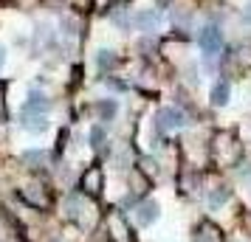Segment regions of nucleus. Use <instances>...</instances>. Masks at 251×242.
I'll return each mask as SVG.
<instances>
[{
  "mask_svg": "<svg viewBox=\"0 0 251 242\" xmlns=\"http://www.w3.org/2000/svg\"><path fill=\"white\" fill-rule=\"evenodd\" d=\"M198 45H201V51H203L206 59H212V57L220 54V48H223V37H220V31H217L215 25H203L201 34H198Z\"/></svg>",
  "mask_w": 251,
  "mask_h": 242,
  "instance_id": "1",
  "label": "nucleus"
},
{
  "mask_svg": "<svg viewBox=\"0 0 251 242\" xmlns=\"http://www.w3.org/2000/svg\"><path fill=\"white\" fill-rule=\"evenodd\" d=\"M183 124H186V115H183L178 107H164V110H158V115H155V127H158L161 132H167V130H181Z\"/></svg>",
  "mask_w": 251,
  "mask_h": 242,
  "instance_id": "2",
  "label": "nucleus"
},
{
  "mask_svg": "<svg viewBox=\"0 0 251 242\" xmlns=\"http://www.w3.org/2000/svg\"><path fill=\"white\" fill-rule=\"evenodd\" d=\"M48 110H51V99H48L46 93L31 90L23 104V110H20V115H46Z\"/></svg>",
  "mask_w": 251,
  "mask_h": 242,
  "instance_id": "3",
  "label": "nucleus"
},
{
  "mask_svg": "<svg viewBox=\"0 0 251 242\" xmlns=\"http://www.w3.org/2000/svg\"><path fill=\"white\" fill-rule=\"evenodd\" d=\"M158 23H161L158 9H141V12L133 14V25H136L138 31H155Z\"/></svg>",
  "mask_w": 251,
  "mask_h": 242,
  "instance_id": "4",
  "label": "nucleus"
},
{
  "mask_svg": "<svg viewBox=\"0 0 251 242\" xmlns=\"http://www.w3.org/2000/svg\"><path fill=\"white\" fill-rule=\"evenodd\" d=\"M158 220V203H152V200H147V203H141V206L136 208V222L138 225H152Z\"/></svg>",
  "mask_w": 251,
  "mask_h": 242,
  "instance_id": "5",
  "label": "nucleus"
},
{
  "mask_svg": "<svg viewBox=\"0 0 251 242\" xmlns=\"http://www.w3.org/2000/svg\"><path fill=\"white\" fill-rule=\"evenodd\" d=\"M20 121H23V127L28 130V132H46L48 130V118L46 115H20Z\"/></svg>",
  "mask_w": 251,
  "mask_h": 242,
  "instance_id": "6",
  "label": "nucleus"
},
{
  "mask_svg": "<svg viewBox=\"0 0 251 242\" xmlns=\"http://www.w3.org/2000/svg\"><path fill=\"white\" fill-rule=\"evenodd\" d=\"M228 96H231L228 82H217L215 88H212V104H215V107H226V104H228Z\"/></svg>",
  "mask_w": 251,
  "mask_h": 242,
  "instance_id": "7",
  "label": "nucleus"
},
{
  "mask_svg": "<svg viewBox=\"0 0 251 242\" xmlns=\"http://www.w3.org/2000/svg\"><path fill=\"white\" fill-rule=\"evenodd\" d=\"M96 65H99V70H110L116 65V54L107 51V48H102V51L96 54Z\"/></svg>",
  "mask_w": 251,
  "mask_h": 242,
  "instance_id": "8",
  "label": "nucleus"
},
{
  "mask_svg": "<svg viewBox=\"0 0 251 242\" xmlns=\"http://www.w3.org/2000/svg\"><path fill=\"white\" fill-rule=\"evenodd\" d=\"M96 110H99V115H102V118H113L116 110H119V104H116L113 99H104V102L96 104Z\"/></svg>",
  "mask_w": 251,
  "mask_h": 242,
  "instance_id": "9",
  "label": "nucleus"
},
{
  "mask_svg": "<svg viewBox=\"0 0 251 242\" xmlns=\"http://www.w3.org/2000/svg\"><path fill=\"white\" fill-rule=\"evenodd\" d=\"M102 144H104V130L96 124V127H91V147H96V150H99Z\"/></svg>",
  "mask_w": 251,
  "mask_h": 242,
  "instance_id": "10",
  "label": "nucleus"
},
{
  "mask_svg": "<svg viewBox=\"0 0 251 242\" xmlns=\"http://www.w3.org/2000/svg\"><path fill=\"white\" fill-rule=\"evenodd\" d=\"M226 200H228V189H226V186H220V189H217L215 195H212V200H209V203H212V206L217 208V206H223Z\"/></svg>",
  "mask_w": 251,
  "mask_h": 242,
  "instance_id": "11",
  "label": "nucleus"
},
{
  "mask_svg": "<svg viewBox=\"0 0 251 242\" xmlns=\"http://www.w3.org/2000/svg\"><path fill=\"white\" fill-rule=\"evenodd\" d=\"M110 20H113V23H116V25H122V28H127V25L133 23V20H127V14H125V12H122V9H116V12H113V14H110Z\"/></svg>",
  "mask_w": 251,
  "mask_h": 242,
  "instance_id": "12",
  "label": "nucleus"
},
{
  "mask_svg": "<svg viewBox=\"0 0 251 242\" xmlns=\"http://www.w3.org/2000/svg\"><path fill=\"white\" fill-rule=\"evenodd\" d=\"M3 62H6V51H3V45H0V68H3Z\"/></svg>",
  "mask_w": 251,
  "mask_h": 242,
  "instance_id": "13",
  "label": "nucleus"
}]
</instances>
